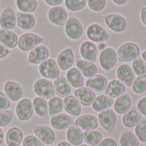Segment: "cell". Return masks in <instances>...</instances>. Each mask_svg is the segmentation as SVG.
Returning a JSON list of instances; mask_svg holds the SVG:
<instances>
[{
  "mask_svg": "<svg viewBox=\"0 0 146 146\" xmlns=\"http://www.w3.org/2000/svg\"><path fill=\"white\" fill-rule=\"evenodd\" d=\"M44 38L35 33H24L19 37L17 47L22 52H29L44 42Z\"/></svg>",
  "mask_w": 146,
  "mask_h": 146,
  "instance_id": "1",
  "label": "cell"
},
{
  "mask_svg": "<svg viewBox=\"0 0 146 146\" xmlns=\"http://www.w3.org/2000/svg\"><path fill=\"white\" fill-rule=\"evenodd\" d=\"M33 92L37 97L43 98L46 100L56 96L53 82L45 78H39L34 81Z\"/></svg>",
  "mask_w": 146,
  "mask_h": 146,
  "instance_id": "2",
  "label": "cell"
},
{
  "mask_svg": "<svg viewBox=\"0 0 146 146\" xmlns=\"http://www.w3.org/2000/svg\"><path fill=\"white\" fill-rule=\"evenodd\" d=\"M116 53L121 62H133L140 56V47L134 42H126L120 45Z\"/></svg>",
  "mask_w": 146,
  "mask_h": 146,
  "instance_id": "3",
  "label": "cell"
},
{
  "mask_svg": "<svg viewBox=\"0 0 146 146\" xmlns=\"http://www.w3.org/2000/svg\"><path fill=\"white\" fill-rule=\"evenodd\" d=\"M86 37L88 39L93 43H105L110 38V33L99 23H92L90 24L86 31Z\"/></svg>",
  "mask_w": 146,
  "mask_h": 146,
  "instance_id": "4",
  "label": "cell"
},
{
  "mask_svg": "<svg viewBox=\"0 0 146 146\" xmlns=\"http://www.w3.org/2000/svg\"><path fill=\"white\" fill-rule=\"evenodd\" d=\"M64 32L66 36L71 40L80 39L84 33V27L80 20L75 15H71L64 26Z\"/></svg>",
  "mask_w": 146,
  "mask_h": 146,
  "instance_id": "5",
  "label": "cell"
},
{
  "mask_svg": "<svg viewBox=\"0 0 146 146\" xmlns=\"http://www.w3.org/2000/svg\"><path fill=\"white\" fill-rule=\"evenodd\" d=\"M38 70L43 78L50 80H55L61 75V69L59 68L56 61L50 57L38 65Z\"/></svg>",
  "mask_w": 146,
  "mask_h": 146,
  "instance_id": "6",
  "label": "cell"
},
{
  "mask_svg": "<svg viewBox=\"0 0 146 146\" xmlns=\"http://www.w3.org/2000/svg\"><path fill=\"white\" fill-rule=\"evenodd\" d=\"M34 114L33 101L28 98H21L17 102L15 106V115L19 121H28L32 119Z\"/></svg>",
  "mask_w": 146,
  "mask_h": 146,
  "instance_id": "7",
  "label": "cell"
},
{
  "mask_svg": "<svg viewBox=\"0 0 146 146\" xmlns=\"http://www.w3.org/2000/svg\"><path fill=\"white\" fill-rule=\"evenodd\" d=\"M104 23L114 33H123L127 27V19L121 14L110 13L104 16Z\"/></svg>",
  "mask_w": 146,
  "mask_h": 146,
  "instance_id": "8",
  "label": "cell"
},
{
  "mask_svg": "<svg viewBox=\"0 0 146 146\" xmlns=\"http://www.w3.org/2000/svg\"><path fill=\"white\" fill-rule=\"evenodd\" d=\"M118 61L116 50L112 47H106L99 54V64L104 71L112 70Z\"/></svg>",
  "mask_w": 146,
  "mask_h": 146,
  "instance_id": "9",
  "label": "cell"
},
{
  "mask_svg": "<svg viewBox=\"0 0 146 146\" xmlns=\"http://www.w3.org/2000/svg\"><path fill=\"white\" fill-rule=\"evenodd\" d=\"M47 18L49 21L57 27H64L68 15L66 9L61 5L50 7L47 12Z\"/></svg>",
  "mask_w": 146,
  "mask_h": 146,
  "instance_id": "10",
  "label": "cell"
},
{
  "mask_svg": "<svg viewBox=\"0 0 146 146\" xmlns=\"http://www.w3.org/2000/svg\"><path fill=\"white\" fill-rule=\"evenodd\" d=\"M98 120L100 126L106 132L112 133L117 123V115L113 110L108 109L98 113Z\"/></svg>",
  "mask_w": 146,
  "mask_h": 146,
  "instance_id": "11",
  "label": "cell"
},
{
  "mask_svg": "<svg viewBox=\"0 0 146 146\" xmlns=\"http://www.w3.org/2000/svg\"><path fill=\"white\" fill-rule=\"evenodd\" d=\"M50 57V50L44 44H39L27 55V62L32 65H39L41 62Z\"/></svg>",
  "mask_w": 146,
  "mask_h": 146,
  "instance_id": "12",
  "label": "cell"
},
{
  "mask_svg": "<svg viewBox=\"0 0 146 146\" xmlns=\"http://www.w3.org/2000/svg\"><path fill=\"white\" fill-rule=\"evenodd\" d=\"M16 27V12L11 6L3 8L0 14V27L5 30H13Z\"/></svg>",
  "mask_w": 146,
  "mask_h": 146,
  "instance_id": "13",
  "label": "cell"
},
{
  "mask_svg": "<svg viewBox=\"0 0 146 146\" xmlns=\"http://www.w3.org/2000/svg\"><path fill=\"white\" fill-rule=\"evenodd\" d=\"M33 132L34 135L44 145H51L56 140L55 132L48 126L40 124L35 125L33 128Z\"/></svg>",
  "mask_w": 146,
  "mask_h": 146,
  "instance_id": "14",
  "label": "cell"
},
{
  "mask_svg": "<svg viewBox=\"0 0 146 146\" xmlns=\"http://www.w3.org/2000/svg\"><path fill=\"white\" fill-rule=\"evenodd\" d=\"M56 63L62 71H68L74 63V51L72 48L68 47L59 52L56 57Z\"/></svg>",
  "mask_w": 146,
  "mask_h": 146,
  "instance_id": "15",
  "label": "cell"
},
{
  "mask_svg": "<svg viewBox=\"0 0 146 146\" xmlns=\"http://www.w3.org/2000/svg\"><path fill=\"white\" fill-rule=\"evenodd\" d=\"M3 92L11 102H18L22 98L23 88L18 82L9 80L3 85Z\"/></svg>",
  "mask_w": 146,
  "mask_h": 146,
  "instance_id": "16",
  "label": "cell"
},
{
  "mask_svg": "<svg viewBox=\"0 0 146 146\" xmlns=\"http://www.w3.org/2000/svg\"><path fill=\"white\" fill-rule=\"evenodd\" d=\"M116 76L117 79L121 81L126 86L131 87L135 78L136 74L133 72L132 66L127 63L121 64L116 69Z\"/></svg>",
  "mask_w": 146,
  "mask_h": 146,
  "instance_id": "17",
  "label": "cell"
},
{
  "mask_svg": "<svg viewBox=\"0 0 146 146\" xmlns=\"http://www.w3.org/2000/svg\"><path fill=\"white\" fill-rule=\"evenodd\" d=\"M97 44L90 40H85L80 46V54L83 60L95 62L98 57Z\"/></svg>",
  "mask_w": 146,
  "mask_h": 146,
  "instance_id": "18",
  "label": "cell"
},
{
  "mask_svg": "<svg viewBox=\"0 0 146 146\" xmlns=\"http://www.w3.org/2000/svg\"><path fill=\"white\" fill-rule=\"evenodd\" d=\"M76 126H78L82 131H92L96 130L98 127L99 122L98 120V117L95 116L92 114H85L82 115H80L74 123Z\"/></svg>",
  "mask_w": 146,
  "mask_h": 146,
  "instance_id": "19",
  "label": "cell"
},
{
  "mask_svg": "<svg viewBox=\"0 0 146 146\" xmlns=\"http://www.w3.org/2000/svg\"><path fill=\"white\" fill-rule=\"evenodd\" d=\"M50 123L54 129L58 131H64L74 124V119L68 114L60 113L51 116Z\"/></svg>",
  "mask_w": 146,
  "mask_h": 146,
  "instance_id": "20",
  "label": "cell"
},
{
  "mask_svg": "<svg viewBox=\"0 0 146 146\" xmlns=\"http://www.w3.org/2000/svg\"><path fill=\"white\" fill-rule=\"evenodd\" d=\"M37 20L33 14L31 13H16V26L24 31H29L34 28L36 26Z\"/></svg>",
  "mask_w": 146,
  "mask_h": 146,
  "instance_id": "21",
  "label": "cell"
},
{
  "mask_svg": "<svg viewBox=\"0 0 146 146\" xmlns=\"http://www.w3.org/2000/svg\"><path fill=\"white\" fill-rule=\"evenodd\" d=\"M83 106H92L97 95L96 92L86 86L78 88L74 91V95Z\"/></svg>",
  "mask_w": 146,
  "mask_h": 146,
  "instance_id": "22",
  "label": "cell"
},
{
  "mask_svg": "<svg viewBox=\"0 0 146 146\" xmlns=\"http://www.w3.org/2000/svg\"><path fill=\"white\" fill-rule=\"evenodd\" d=\"M126 90L127 86L118 79H115L109 81L108 86L104 90V94L113 99H116L120 96L123 95L126 92Z\"/></svg>",
  "mask_w": 146,
  "mask_h": 146,
  "instance_id": "23",
  "label": "cell"
},
{
  "mask_svg": "<svg viewBox=\"0 0 146 146\" xmlns=\"http://www.w3.org/2000/svg\"><path fill=\"white\" fill-rule=\"evenodd\" d=\"M142 118L143 115L137 106H133L126 114L123 115L122 124L127 128H133L142 120Z\"/></svg>",
  "mask_w": 146,
  "mask_h": 146,
  "instance_id": "24",
  "label": "cell"
},
{
  "mask_svg": "<svg viewBox=\"0 0 146 146\" xmlns=\"http://www.w3.org/2000/svg\"><path fill=\"white\" fill-rule=\"evenodd\" d=\"M85 83H86V86L90 88L93 92H104V90L106 89L109 80L104 75L98 74L93 77L88 78Z\"/></svg>",
  "mask_w": 146,
  "mask_h": 146,
  "instance_id": "25",
  "label": "cell"
},
{
  "mask_svg": "<svg viewBox=\"0 0 146 146\" xmlns=\"http://www.w3.org/2000/svg\"><path fill=\"white\" fill-rule=\"evenodd\" d=\"M132 107L133 100L131 96L127 92H125L123 95L117 98L114 103V111L116 114L121 115L126 114Z\"/></svg>",
  "mask_w": 146,
  "mask_h": 146,
  "instance_id": "26",
  "label": "cell"
},
{
  "mask_svg": "<svg viewBox=\"0 0 146 146\" xmlns=\"http://www.w3.org/2000/svg\"><path fill=\"white\" fill-rule=\"evenodd\" d=\"M64 110L66 113L72 116H80L82 111V105L79 100L72 95L63 98Z\"/></svg>",
  "mask_w": 146,
  "mask_h": 146,
  "instance_id": "27",
  "label": "cell"
},
{
  "mask_svg": "<svg viewBox=\"0 0 146 146\" xmlns=\"http://www.w3.org/2000/svg\"><path fill=\"white\" fill-rule=\"evenodd\" d=\"M76 68L81 72L84 77L91 78L98 74V68L95 62H87L83 59H77L75 62Z\"/></svg>",
  "mask_w": 146,
  "mask_h": 146,
  "instance_id": "28",
  "label": "cell"
},
{
  "mask_svg": "<svg viewBox=\"0 0 146 146\" xmlns=\"http://www.w3.org/2000/svg\"><path fill=\"white\" fill-rule=\"evenodd\" d=\"M66 139L72 145L79 146L84 142V133L74 123L67 129Z\"/></svg>",
  "mask_w": 146,
  "mask_h": 146,
  "instance_id": "29",
  "label": "cell"
},
{
  "mask_svg": "<svg viewBox=\"0 0 146 146\" xmlns=\"http://www.w3.org/2000/svg\"><path fill=\"white\" fill-rule=\"evenodd\" d=\"M19 40L18 34L13 30L0 29V43L9 50L17 47Z\"/></svg>",
  "mask_w": 146,
  "mask_h": 146,
  "instance_id": "30",
  "label": "cell"
},
{
  "mask_svg": "<svg viewBox=\"0 0 146 146\" xmlns=\"http://www.w3.org/2000/svg\"><path fill=\"white\" fill-rule=\"evenodd\" d=\"M53 84H54L55 92L58 97L64 98L70 95L72 92V86L68 82L65 76L60 75L57 79L55 80Z\"/></svg>",
  "mask_w": 146,
  "mask_h": 146,
  "instance_id": "31",
  "label": "cell"
},
{
  "mask_svg": "<svg viewBox=\"0 0 146 146\" xmlns=\"http://www.w3.org/2000/svg\"><path fill=\"white\" fill-rule=\"evenodd\" d=\"M66 79L74 88H80L85 85V77L77 68H71L66 73Z\"/></svg>",
  "mask_w": 146,
  "mask_h": 146,
  "instance_id": "32",
  "label": "cell"
},
{
  "mask_svg": "<svg viewBox=\"0 0 146 146\" xmlns=\"http://www.w3.org/2000/svg\"><path fill=\"white\" fill-rule=\"evenodd\" d=\"M23 139V132L17 127H12L9 128L5 136L7 146H20L21 144H22Z\"/></svg>",
  "mask_w": 146,
  "mask_h": 146,
  "instance_id": "33",
  "label": "cell"
},
{
  "mask_svg": "<svg viewBox=\"0 0 146 146\" xmlns=\"http://www.w3.org/2000/svg\"><path fill=\"white\" fill-rule=\"evenodd\" d=\"M115 100L105 94H101L99 96H97L94 102L92 104V108L94 111L99 113L101 111H104L105 110L110 109L111 106L114 105Z\"/></svg>",
  "mask_w": 146,
  "mask_h": 146,
  "instance_id": "34",
  "label": "cell"
},
{
  "mask_svg": "<svg viewBox=\"0 0 146 146\" xmlns=\"http://www.w3.org/2000/svg\"><path fill=\"white\" fill-rule=\"evenodd\" d=\"M32 101H33L34 113L40 118H47L49 115L48 101L40 97H35Z\"/></svg>",
  "mask_w": 146,
  "mask_h": 146,
  "instance_id": "35",
  "label": "cell"
},
{
  "mask_svg": "<svg viewBox=\"0 0 146 146\" xmlns=\"http://www.w3.org/2000/svg\"><path fill=\"white\" fill-rule=\"evenodd\" d=\"M64 110L63 99L58 96H54L48 100V113L49 115L53 116L62 112Z\"/></svg>",
  "mask_w": 146,
  "mask_h": 146,
  "instance_id": "36",
  "label": "cell"
},
{
  "mask_svg": "<svg viewBox=\"0 0 146 146\" xmlns=\"http://www.w3.org/2000/svg\"><path fill=\"white\" fill-rule=\"evenodd\" d=\"M16 9L22 13L33 14L38 9V0H15Z\"/></svg>",
  "mask_w": 146,
  "mask_h": 146,
  "instance_id": "37",
  "label": "cell"
},
{
  "mask_svg": "<svg viewBox=\"0 0 146 146\" xmlns=\"http://www.w3.org/2000/svg\"><path fill=\"white\" fill-rule=\"evenodd\" d=\"M104 139V135L98 130L86 131L84 133V141L90 146H98Z\"/></svg>",
  "mask_w": 146,
  "mask_h": 146,
  "instance_id": "38",
  "label": "cell"
},
{
  "mask_svg": "<svg viewBox=\"0 0 146 146\" xmlns=\"http://www.w3.org/2000/svg\"><path fill=\"white\" fill-rule=\"evenodd\" d=\"M121 146H139L140 141L132 131H125L120 137Z\"/></svg>",
  "mask_w": 146,
  "mask_h": 146,
  "instance_id": "39",
  "label": "cell"
},
{
  "mask_svg": "<svg viewBox=\"0 0 146 146\" xmlns=\"http://www.w3.org/2000/svg\"><path fill=\"white\" fill-rule=\"evenodd\" d=\"M131 87L135 94H144L146 92V74L136 76Z\"/></svg>",
  "mask_w": 146,
  "mask_h": 146,
  "instance_id": "40",
  "label": "cell"
},
{
  "mask_svg": "<svg viewBox=\"0 0 146 146\" xmlns=\"http://www.w3.org/2000/svg\"><path fill=\"white\" fill-rule=\"evenodd\" d=\"M64 4L69 11L79 12L86 8L87 0H64Z\"/></svg>",
  "mask_w": 146,
  "mask_h": 146,
  "instance_id": "41",
  "label": "cell"
},
{
  "mask_svg": "<svg viewBox=\"0 0 146 146\" xmlns=\"http://www.w3.org/2000/svg\"><path fill=\"white\" fill-rule=\"evenodd\" d=\"M132 68L136 76L146 74V62L141 56L137 57L132 62Z\"/></svg>",
  "mask_w": 146,
  "mask_h": 146,
  "instance_id": "42",
  "label": "cell"
},
{
  "mask_svg": "<svg viewBox=\"0 0 146 146\" xmlns=\"http://www.w3.org/2000/svg\"><path fill=\"white\" fill-rule=\"evenodd\" d=\"M134 128V133L139 140L142 143H146V118H142Z\"/></svg>",
  "mask_w": 146,
  "mask_h": 146,
  "instance_id": "43",
  "label": "cell"
},
{
  "mask_svg": "<svg viewBox=\"0 0 146 146\" xmlns=\"http://www.w3.org/2000/svg\"><path fill=\"white\" fill-rule=\"evenodd\" d=\"M107 4V0H87L88 8L93 12L103 11Z\"/></svg>",
  "mask_w": 146,
  "mask_h": 146,
  "instance_id": "44",
  "label": "cell"
},
{
  "mask_svg": "<svg viewBox=\"0 0 146 146\" xmlns=\"http://www.w3.org/2000/svg\"><path fill=\"white\" fill-rule=\"evenodd\" d=\"M14 113L9 110H0V127H7L11 122Z\"/></svg>",
  "mask_w": 146,
  "mask_h": 146,
  "instance_id": "45",
  "label": "cell"
},
{
  "mask_svg": "<svg viewBox=\"0 0 146 146\" xmlns=\"http://www.w3.org/2000/svg\"><path fill=\"white\" fill-rule=\"evenodd\" d=\"M22 146H45L35 135H27L23 139Z\"/></svg>",
  "mask_w": 146,
  "mask_h": 146,
  "instance_id": "46",
  "label": "cell"
},
{
  "mask_svg": "<svg viewBox=\"0 0 146 146\" xmlns=\"http://www.w3.org/2000/svg\"><path fill=\"white\" fill-rule=\"evenodd\" d=\"M11 106V101L5 95V93L0 91V110H9Z\"/></svg>",
  "mask_w": 146,
  "mask_h": 146,
  "instance_id": "47",
  "label": "cell"
},
{
  "mask_svg": "<svg viewBox=\"0 0 146 146\" xmlns=\"http://www.w3.org/2000/svg\"><path fill=\"white\" fill-rule=\"evenodd\" d=\"M137 108L142 114V115L146 116V97L141 98L137 104Z\"/></svg>",
  "mask_w": 146,
  "mask_h": 146,
  "instance_id": "48",
  "label": "cell"
},
{
  "mask_svg": "<svg viewBox=\"0 0 146 146\" xmlns=\"http://www.w3.org/2000/svg\"><path fill=\"white\" fill-rule=\"evenodd\" d=\"M98 146H118V144L112 138H105Z\"/></svg>",
  "mask_w": 146,
  "mask_h": 146,
  "instance_id": "49",
  "label": "cell"
},
{
  "mask_svg": "<svg viewBox=\"0 0 146 146\" xmlns=\"http://www.w3.org/2000/svg\"><path fill=\"white\" fill-rule=\"evenodd\" d=\"M10 54V50L5 47L3 44L0 43V60L4 59Z\"/></svg>",
  "mask_w": 146,
  "mask_h": 146,
  "instance_id": "50",
  "label": "cell"
},
{
  "mask_svg": "<svg viewBox=\"0 0 146 146\" xmlns=\"http://www.w3.org/2000/svg\"><path fill=\"white\" fill-rule=\"evenodd\" d=\"M44 2L50 6V7H53V6H58V5H61L62 3L64 2V0H44Z\"/></svg>",
  "mask_w": 146,
  "mask_h": 146,
  "instance_id": "51",
  "label": "cell"
},
{
  "mask_svg": "<svg viewBox=\"0 0 146 146\" xmlns=\"http://www.w3.org/2000/svg\"><path fill=\"white\" fill-rule=\"evenodd\" d=\"M140 20L142 23L146 27V6H144L140 9Z\"/></svg>",
  "mask_w": 146,
  "mask_h": 146,
  "instance_id": "52",
  "label": "cell"
},
{
  "mask_svg": "<svg viewBox=\"0 0 146 146\" xmlns=\"http://www.w3.org/2000/svg\"><path fill=\"white\" fill-rule=\"evenodd\" d=\"M112 2L115 4V5H118V6H123L125 5L128 0H112Z\"/></svg>",
  "mask_w": 146,
  "mask_h": 146,
  "instance_id": "53",
  "label": "cell"
},
{
  "mask_svg": "<svg viewBox=\"0 0 146 146\" xmlns=\"http://www.w3.org/2000/svg\"><path fill=\"white\" fill-rule=\"evenodd\" d=\"M56 146H74L72 145L70 143H68V141H61V142H59L58 144H57V145Z\"/></svg>",
  "mask_w": 146,
  "mask_h": 146,
  "instance_id": "54",
  "label": "cell"
},
{
  "mask_svg": "<svg viewBox=\"0 0 146 146\" xmlns=\"http://www.w3.org/2000/svg\"><path fill=\"white\" fill-rule=\"evenodd\" d=\"M3 140H4V133L3 129L0 127V145L3 143Z\"/></svg>",
  "mask_w": 146,
  "mask_h": 146,
  "instance_id": "55",
  "label": "cell"
},
{
  "mask_svg": "<svg viewBox=\"0 0 146 146\" xmlns=\"http://www.w3.org/2000/svg\"><path fill=\"white\" fill-rule=\"evenodd\" d=\"M97 47H98V50L99 49L100 50H104L107 46H106V44H105V43H99V44L97 45Z\"/></svg>",
  "mask_w": 146,
  "mask_h": 146,
  "instance_id": "56",
  "label": "cell"
},
{
  "mask_svg": "<svg viewBox=\"0 0 146 146\" xmlns=\"http://www.w3.org/2000/svg\"><path fill=\"white\" fill-rule=\"evenodd\" d=\"M141 57L145 60V62H146V50L145 51H143L142 52V54H141Z\"/></svg>",
  "mask_w": 146,
  "mask_h": 146,
  "instance_id": "57",
  "label": "cell"
},
{
  "mask_svg": "<svg viewBox=\"0 0 146 146\" xmlns=\"http://www.w3.org/2000/svg\"><path fill=\"white\" fill-rule=\"evenodd\" d=\"M79 146H90V145H79Z\"/></svg>",
  "mask_w": 146,
  "mask_h": 146,
  "instance_id": "58",
  "label": "cell"
},
{
  "mask_svg": "<svg viewBox=\"0 0 146 146\" xmlns=\"http://www.w3.org/2000/svg\"><path fill=\"white\" fill-rule=\"evenodd\" d=\"M139 146H146V145H139Z\"/></svg>",
  "mask_w": 146,
  "mask_h": 146,
  "instance_id": "59",
  "label": "cell"
},
{
  "mask_svg": "<svg viewBox=\"0 0 146 146\" xmlns=\"http://www.w3.org/2000/svg\"><path fill=\"white\" fill-rule=\"evenodd\" d=\"M50 146H52V145H50Z\"/></svg>",
  "mask_w": 146,
  "mask_h": 146,
  "instance_id": "60",
  "label": "cell"
}]
</instances>
